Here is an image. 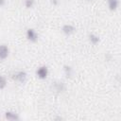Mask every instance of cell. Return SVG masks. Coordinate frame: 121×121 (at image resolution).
<instances>
[{"label":"cell","instance_id":"cell-1","mask_svg":"<svg viewBox=\"0 0 121 121\" xmlns=\"http://www.w3.org/2000/svg\"><path fill=\"white\" fill-rule=\"evenodd\" d=\"M48 73H49L48 68L45 65H42V66L38 67L37 70H36V76L40 79H45L47 78V76H48Z\"/></svg>","mask_w":121,"mask_h":121},{"label":"cell","instance_id":"cell-2","mask_svg":"<svg viewBox=\"0 0 121 121\" xmlns=\"http://www.w3.org/2000/svg\"><path fill=\"white\" fill-rule=\"evenodd\" d=\"M26 39L31 43H36L38 41V33L34 28H28L26 32Z\"/></svg>","mask_w":121,"mask_h":121},{"label":"cell","instance_id":"cell-3","mask_svg":"<svg viewBox=\"0 0 121 121\" xmlns=\"http://www.w3.org/2000/svg\"><path fill=\"white\" fill-rule=\"evenodd\" d=\"M26 78H27V75L25 71H17L13 75V79L19 83H24L26 80Z\"/></svg>","mask_w":121,"mask_h":121},{"label":"cell","instance_id":"cell-4","mask_svg":"<svg viewBox=\"0 0 121 121\" xmlns=\"http://www.w3.org/2000/svg\"><path fill=\"white\" fill-rule=\"evenodd\" d=\"M61 31H62L63 34H65L67 36H70V35H72L76 32V27L71 24H65V25L62 26Z\"/></svg>","mask_w":121,"mask_h":121},{"label":"cell","instance_id":"cell-5","mask_svg":"<svg viewBox=\"0 0 121 121\" xmlns=\"http://www.w3.org/2000/svg\"><path fill=\"white\" fill-rule=\"evenodd\" d=\"M9 55V49L6 44H0V60H6Z\"/></svg>","mask_w":121,"mask_h":121},{"label":"cell","instance_id":"cell-6","mask_svg":"<svg viewBox=\"0 0 121 121\" xmlns=\"http://www.w3.org/2000/svg\"><path fill=\"white\" fill-rule=\"evenodd\" d=\"M5 118L9 121H17L19 120V115L18 113L11 112V111H8L5 112Z\"/></svg>","mask_w":121,"mask_h":121},{"label":"cell","instance_id":"cell-7","mask_svg":"<svg viewBox=\"0 0 121 121\" xmlns=\"http://www.w3.org/2000/svg\"><path fill=\"white\" fill-rule=\"evenodd\" d=\"M108 8L111 11H115L119 7V0H107Z\"/></svg>","mask_w":121,"mask_h":121},{"label":"cell","instance_id":"cell-8","mask_svg":"<svg viewBox=\"0 0 121 121\" xmlns=\"http://www.w3.org/2000/svg\"><path fill=\"white\" fill-rule=\"evenodd\" d=\"M89 41H90V43H91L92 44H97V43L100 42V39H99V37H98L96 34L91 33V34L89 35Z\"/></svg>","mask_w":121,"mask_h":121},{"label":"cell","instance_id":"cell-9","mask_svg":"<svg viewBox=\"0 0 121 121\" xmlns=\"http://www.w3.org/2000/svg\"><path fill=\"white\" fill-rule=\"evenodd\" d=\"M8 81H7V78L5 76L0 75V90H3L7 87Z\"/></svg>","mask_w":121,"mask_h":121},{"label":"cell","instance_id":"cell-10","mask_svg":"<svg viewBox=\"0 0 121 121\" xmlns=\"http://www.w3.org/2000/svg\"><path fill=\"white\" fill-rule=\"evenodd\" d=\"M34 6V0H25V7L30 9Z\"/></svg>","mask_w":121,"mask_h":121},{"label":"cell","instance_id":"cell-11","mask_svg":"<svg viewBox=\"0 0 121 121\" xmlns=\"http://www.w3.org/2000/svg\"><path fill=\"white\" fill-rule=\"evenodd\" d=\"M6 3V0H0V7H3Z\"/></svg>","mask_w":121,"mask_h":121},{"label":"cell","instance_id":"cell-12","mask_svg":"<svg viewBox=\"0 0 121 121\" xmlns=\"http://www.w3.org/2000/svg\"><path fill=\"white\" fill-rule=\"evenodd\" d=\"M87 1H93V0H87Z\"/></svg>","mask_w":121,"mask_h":121}]
</instances>
